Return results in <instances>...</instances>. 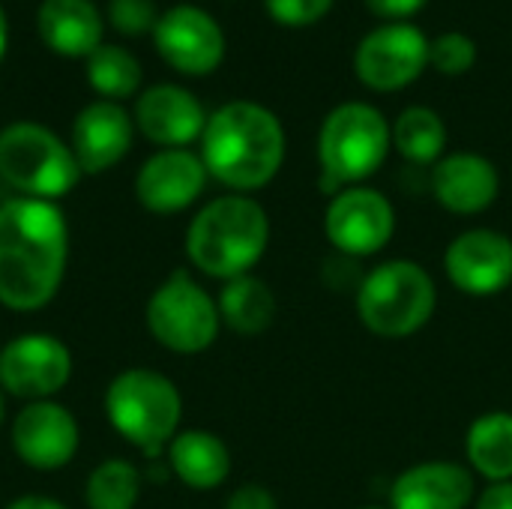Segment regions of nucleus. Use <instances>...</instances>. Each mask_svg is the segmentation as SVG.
<instances>
[{
  "label": "nucleus",
  "instance_id": "nucleus-12",
  "mask_svg": "<svg viewBox=\"0 0 512 509\" xmlns=\"http://www.w3.org/2000/svg\"><path fill=\"white\" fill-rule=\"evenodd\" d=\"M12 450L36 471L66 468L78 453V420L69 408L42 399L27 402L12 420Z\"/></svg>",
  "mask_w": 512,
  "mask_h": 509
},
{
  "label": "nucleus",
  "instance_id": "nucleus-14",
  "mask_svg": "<svg viewBox=\"0 0 512 509\" xmlns=\"http://www.w3.org/2000/svg\"><path fill=\"white\" fill-rule=\"evenodd\" d=\"M159 54L186 75H207L222 63V27L198 6H171L153 27Z\"/></svg>",
  "mask_w": 512,
  "mask_h": 509
},
{
  "label": "nucleus",
  "instance_id": "nucleus-29",
  "mask_svg": "<svg viewBox=\"0 0 512 509\" xmlns=\"http://www.w3.org/2000/svg\"><path fill=\"white\" fill-rule=\"evenodd\" d=\"M264 3L276 21L291 24V27H303V24L324 18L333 0H264Z\"/></svg>",
  "mask_w": 512,
  "mask_h": 509
},
{
  "label": "nucleus",
  "instance_id": "nucleus-27",
  "mask_svg": "<svg viewBox=\"0 0 512 509\" xmlns=\"http://www.w3.org/2000/svg\"><path fill=\"white\" fill-rule=\"evenodd\" d=\"M474 60H477V45L468 33L450 30V33H441L435 42H429V63L447 75L468 72Z\"/></svg>",
  "mask_w": 512,
  "mask_h": 509
},
{
  "label": "nucleus",
  "instance_id": "nucleus-18",
  "mask_svg": "<svg viewBox=\"0 0 512 509\" xmlns=\"http://www.w3.org/2000/svg\"><path fill=\"white\" fill-rule=\"evenodd\" d=\"M474 498V477L456 462H423L396 477L393 509H465Z\"/></svg>",
  "mask_w": 512,
  "mask_h": 509
},
{
  "label": "nucleus",
  "instance_id": "nucleus-25",
  "mask_svg": "<svg viewBox=\"0 0 512 509\" xmlns=\"http://www.w3.org/2000/svg\"><path fill=\"white\" fill-rule=\"evenodd\" d=\"M141 495V471L126 459L99 462L84 489L87 509H135Z\"/></svg>",
  "mask_w": 512,
  "mask_h": 509
},
{
  "label": "nucleus",
  "instance_id": "nucleus-7",
  "mask_svg": "<svg viewBox=\"0 0 512 509\" xmlns=\"http://www.w3.org/2000/svg\"><path fill=\"white\" fill-rule=\"evenodd\" d=\"M393 132L384 114L366 102H345L333 108L318 135V159L327 186L360 183L375 174L390 150Z\"/></svg>",
  "mask_w": 512,
  "mask_h": 509
},
{
  "label": "nucleus",
  "instance_id": "nucleus-4",
  "mask_svg": "<svg viewBox=\"0 0 512 509\" xmlns=\"http://www.w3.org/2000/svg\"><path fill=\"white\" fill-rule=\"evenodd\" d=\"M105 417L132 447L159 459L180 432L183 399L171 378L153 369H126L105 390Z\"/></svg>",
  "mask_w": 512,
  "mask_h": 509
},
{
  "label": "nucleus",
  "instance_id": "nucleus-16",
  "mask_svg": "<svg viewBox=\"0 0 512 509\" xmlns=\"http://www.w3.org/2000/svg\"><path fill=\"white\" fill-rule=\"evenodd\" d=\"M135 123L153 144L174 150L201 138L207 117L201 102L189 90L177 84H156L141 93L135 105Z\"/></svg>",
  "mask_w": 512,
  "mask_h": 509
},
{
  "label": "nucleus",
  "instance_id": "nucleus-6",
  "mask_svg": "<svg viewBox=\"0 0 512 509\" xmlns=\"http://www.w3.org/2000/svg\"><path fill=\"white\" fill-rule=\"evenodd\" d=\"M0 177L24 198L54 201L75 189L81 168L48 126L21 120L0 132Z\"/></svg>",
  "mask_w": 512,
  "mask_h": 509
},
{
  "label": "nucleus",
  "instance_id": "nucleus-28",
  "mask_svg": "<svg viewBox=\"0 0 512 509\" xmlns=\"http://www.w3.org/2000/svg\"><path fill=\"white\" fill-rule=\"evenodd\" d=\"M108 15H111V24L123 33H144V30H153L159 21L153 0H111Z\"/></svg>",
  "mask_w": 512,
  "mask_h": 509
},
{
  "label": "nucleus",
  "instance_id": "nucleus-21",
  "mask_svg": "<svg viewBox=\"0 0 512 509\" xmlns=\"http://www.w3.org/2000/svg\"><path fill=\"white\" fill-rule=\"evenodd\" d=\"M39 36L57 54L90 57L102 45V18L90 0H45L39 6Z\"/></svg>",
  "mask_w": 512,
  "mask_h": 509
},
{
  "label": "nucleus",
  "instance_id": "nucleus-2",
  "mask_svg": "<svg viewBox=\"0 0 512 509\" xmlns=\"http://www.w3.org/2000/svg\"><path fill=\"white\" fill-rule=\"evenodd\" d=\"M285 159V132L273 111L258 102H228L204 126L201 162L219 183L252 192L267 186Z\"/></svg>",
  "mask_w": 512,
  "mask_h": 509
},
{
  "label": "nucleus",
  "instance_id": "nucleus-9",
  "mask_svg": "<svg viewBox=\"0 0 512 509\" xmlns=\"http://www.w3.org/2000/svg\"><path fill=\"white\" fill-rule=\"evenodd\" d=\"M72 378V351L51 333H24L0 348V387L9 396L42 402Z\"/></svg>",
  "mask_w": 512,
  "mask_h": 509
},
{
  "label": "nucleus",
  "instance_id": "nucleus-23",
  "mask_svg": "<svg viewBox=\"0 0 512 509\" xmlns=\"http://www.w3.org/2000/svg\"><path fill=\"white\" fill-rule=\"evenodd\" d=\"M465 453L489 483L512 480V414L489 411L477 417L465 435Z\"/></svg>",
  "mask_w": 512,
  "mask_h": 509
},
{
  "label": "nucleus",
  "instance_id": "nucleus-10",
  "mask_svg": "<svg viewBox=\"0 0 512 509\" xmlns=\"http://www.w3.org/2000/svg\"><path fill=\"white\" fill-rule=\"evenodd\" d=\"M324 231L339 252L366 258L390 243L396 231V210L378 189H342L327 207Z\"/></svg>",
  "mask_w": 512,
  "mask_h": 509
},
{
  "label": "nucleus",
  "instance_id": "nucleus-15",
  "mask_svg": "<svg viewBox=\"0 0 512 509\" xmlns=\"http://www.w3.org/2000/svg\"><path fill=\"white\" fill-rule=\"evenodd\" d=\"M204 183H207V168L201 156L174 147V150L153 153L141 165L135 177V195L141 207H147L150 213H180L198 201Z\"/></svg>",
  "mask_w": 512,
  "mask_h": 509
},
{
  "label": "nucleus",
  "instance_id": "nucleus-1",
  "mask_svg": "<svg viewBox=\"0 0 512 509\" xmlns=\"http://www.w3.org/2000/svg\"><path fill=\"white\" fill-rule=\"evenodd\" d=\"M69 258L63 210L42 198L0 204V303L12 312H36L54 300Z\"/></svg>",
  "mask_w": 512,
  "mask_h": 509
},
{
  "label": "nucleus",
  "instance_id": "nucleus-3",
  "mask_svg": "<svg viewBox=\"0 0 512 509\" xmlns=\"http://www.w3.org/2000/svg\"><path fill=\"white\" fill-rule=\"evenodd\" d=\"M270 219L255 198L222 195L198 210L186 231L189 261L213 279L246 276L267 252Z\"/></svg>",
  "mask_w": 512,
  "mask_h": 509
},
{
  "label": "nucleus",
  "instance_id": "nucleus-26",
  "mask_svg": "<svg viewBox=\"0 0 512 509\" xmlns=\"http://www.w3.org/2000/svg\"><path fill=\"white\" fill-rule=\"evenodd\" d=\"M87 81L93 84V90L108 96V102L123 99L138 90L141 63L135 60L132 51H126L120 45H99L87 57Z\"/></svg>",
  "mask_w": 512,
  "mask_h": 509
},
{
  "label": "nucleus",
  "instance_id": "nucleus-5",
  "mask_svg": "<svg viewBox=\"0 0 512 509\" xmlns=\"http://www.w3.org/2000/svg\"><path fill=\"white\" fill-rule=\"evenodd\" d=\"M438 306V288L417 261L396 258L375 267L357 288V315L381 339H405L429 324Z\"/></svg>",
  "mask_w": 512,
  "mask_h": 509
},
{
  "label": "nucleus",
  "instance_id": "nucleus-24",
  "mask_svg": "<svg viewBox=\"0 0 512 509\" xmlns=\"http://www.w3.org/2000/svg\"><path fill=\"white\" fill-rule=\"evenodd\" d=\"M393 144H396V150L405 159L429 165V162H435L444 153L447 126H444V120L432 108L414 105V108H405L399 114V120L393 126Z\"/></svg>",
  "mask_w": 512,
  "mask_h": 509
},
{
  "label": "nucleus",
  "instance_id": "nucleus-32",
  "mask_svg": "<svg viewBox=\"0 0 512 509\" xmlns=\"http://www.w3.org/2000/svg\"><path fill=\"white\" fill-rule=\"evenodd\" d=\"M372 6V12L384 15V18H405L411 12H417L426 0H366Z\"/></svg>",
  "mask_w": 512,
  "mask_h": 509
},
{
  "label": "nucleus",
  "instance_id": "nucleus-8",
  "mask_svg": "<svg viewBox=\"0 0 512 509\" xmlns=\"http://www.w3.org/2000/svg\"><path fill=\"white\" fill-rule=\"evenodd\" d=\"M219 327L216 300L189 276V270H174L147 300V330L174 354L207 351L216 342Z\"/></svg>",
  "mask_w": 512,
  "mask_h": 509
},
{
  "label": "nucleus",
  "instance_id": "nucleus-31",
  "mask_svg": "<svg viewBox=\"0 0 512 509\" xmlns=\"http://www.w3.org/2000/svg\"><path fill=\"white\" fill-rule=\"evenodd\" d=\"M477 509H512V480L489 483V489L477 501Z\"/></svg>",
  "mask_w": 512,
  "mask_h": 509
},
{
  "label": "nucleus",
  "instance_id": "nucleus-36",
  "mask_svg": "<svg viewBox=\"0 0 512 509\" xmlns=\"http://www.w3.org/2000/svg\"><path fill=\"white\" fill-rule=\"evenodd\" d=\"M363 509H384V507H363Z\"/></svg>",
  "mask_w": 512,
  "mask_h": 509
},
{
  "label": "nucleus",
  "instance_id": "nucleus-35",
  "mask_svg": "<svg viewBox=\"0 0 512 509\" xmlns=\"http://www.w3.org/2000/svg\"><path fill=\"white\" fill-rule=\"evenodd\" d=\"M3 411H6V405H3V387H0V423H3Z\"/></svg>",
  "mask_w": 512,
  "mask_h": 509
},
{
  "label": "nucleus",
  "instance_id": "nucleus-17",
  "mask_svg": "<svg viewBox=\"0 0 512 509\" xmlns=\"http://www.w3.org/2000/svg\"><path fill=\"white\" fill-rule=\"evenodd\" d=\"M132 147V120L117 102H90L72 123V153L81 174H102Z\"/></svg>",
  "mask_w": 512,
  "mask_h": 509
},
{
  "label": "nucleus",
  "instance_id": "nucleus-33",
  "mask_svg": "<svg viewBox=\"0 0 512 509\" xmlns=\"http://www.w3.org/2000/svg\"><path fill=\"white\" fill-rule=\"evenodd\" d=\"M6 509H66L60 501L54 498H45V495H24V498H15Z\"/></svg>",
  "mask_w": 512,
  "mask_h": 509
},
{
  "label": "nucleus",
  "instance_id": "nucleus-20",
  "mask_svg": "<svg viewBox=\"0 0 512 509\" xmlns=\"http://www.w3.org/2000/svg\"><path fill=\"white\" fill-rule=\"evenodd\" d=\"M168 465L174 477L198 492L219 489L231 474V453L225 441L204 429L177 432L168 444Z\"/></svg>",
  "mask_w": 512,
  "mask_h": 509
},
{
  "label": "nucleus",
  "instance_id": "nucleus-30",
  "mask_svg": "<svg viewBox=\"0 0 512 509\" xmlns=\"http://www.w3.org/2000/svg\"><path fill=\"white\" fill-rule=\"evenodd\" d=\"M225 509H276V498L270 489H264L258 483H246L228 498Z\"/></svg>",
  "mask_w": 512,
  "mask_h": 509
},
{
  "label": "nucleus",
  "instance_id": "nucleus-11",
  "mask_svg": "<svg viewBox=\"0 0 512 509\" xmlns=\"http://www.w3.org/2000/svg\"><path fill=\"white\" fill-rule=\"evenodd\" d=\"M354 63L363 84L375 90H399L426 69L429 39L414 24H387L363 36Z\"/></svg>",
  "mask_w": 512,
  "mask_h": 509
},
{
  "label": "nucleus",
  "instance_id": "nucleus-13",
  "mask_svg": "<svg viewBox=\"0 0 512 509\" xmlns=\"http://www.w3.org/2000/svg\"><path fill=\"white\" fill-rule=\"evenodd\" d=\"M450 282L471 297H495L512 285V240L492 228L462 231L444 255Z\"/></svg>",
  "mask_w": 512,
  "mask_h": 509
},
{
  "label": "nucleus",
  "instance_id": "nucleus-34",
  "mask_svg": "<svg viewBox=\"0 0 512 509\" xmlns=\"http://www.w3.org/2000/svg\"><path fill=\"white\" fill-rule=\"evenodd\" d=\"M6 36H9V30H6V15H3V9H0V60H3V51H6Z\"/></svg>",
  "mask_w": 512,
  "mask_h": 509
},
{
  "label": "nucleus",
  "instance_id": "nucleus-22",
  "mask_svg": "<svg viewBox=\"0 0 512 509\" xmlns=\"http://www.w3.org/2000/svg\"><path fill=\"white\" fill-rule=\"evenodd\" d=\"M219 318L240 336H258L264 333L276 318V297L267 282L246 273L237 279H228L225 288L216 297Z\"/></svg>",
  "mask_w": 512,
  "mask_h": 509
},
{
  "label": "nucleus",
  "instance_id": "nucleus-19",
  "mask_svg": "<svg viewBox=\"0 0 512 509\" xmlns=\"http://www.w3.org/2000/svg\"><path fill=\"white\" fill-rule=\"evenodd\" d=\"M432 189H435V198L450 213L474 216L495 204L501 180H498V168L486 156L453 153L435 165Z\"/></svg>",
  "mask_w": 512,
  "mask_h": 509
}]
</instances>
